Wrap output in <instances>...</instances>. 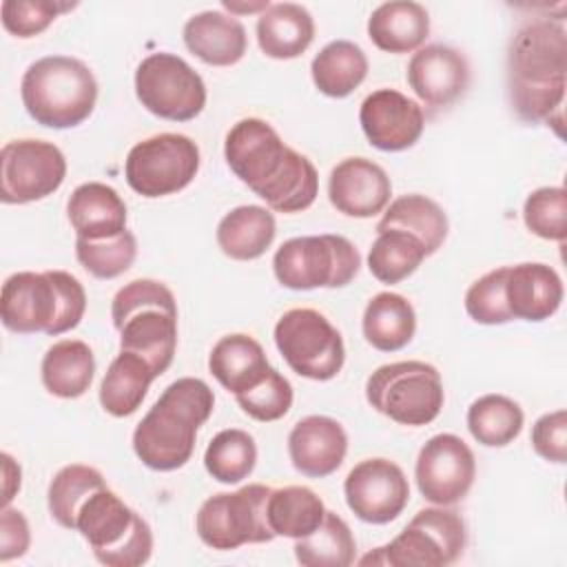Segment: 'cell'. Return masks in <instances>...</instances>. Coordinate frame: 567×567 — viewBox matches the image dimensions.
Masks as SVG:
<instances>
[{
  "instance_id": "obj_1",
  "label": "cell",
  "mask_w": 567,
  "mask_h": 567,
  "mask_svg": "<svg viewBox=\"0 0 567 567\" xmlns=\"http://www.w3.org/2000/svg\"><path fill=\"white\" fill-rule=\"evenodd\" d=\"M224 157L230 171L277 213H299L319 193L315 164L284 144L279 133L259 117H244L226 133Z\"/></svg>"
},
{
  "instance_id": "obj_2",
  "label": "cell",
  "mask_w": 567,
  "mask_h": 567,
  "mask_svg": "<svg viewBox=\"0 0 567 567\" xmlns=\"http://www.w3.org/2000/svg\"><path fill=\"white\" fill-rule=\"evenodd\" d=\"M567 86V31L563 22L543 18L523 24L507 51V91L516 115L527 124H556L563 135V100Z\"/></svg>"
},
{
  "instance_id": "obj_3",
  "label": "cell",
  "mask_w": 567,
  "mask_h": 567,
  "mask_svg": "<svg viewBox=\"0 0 567 567\" xmlns=\"http://www.w3.org/2000/svg\"><path fill=\"white\" fill-rule=\"evenodd\" d=\"M215 408L206 381L182 377L173 381L133 432L137 458L157 472H173L186 465L195 450L197 430Z\"/></svg>"
},
{
  "instance_id": "obj_4",
  "label": "cell",
  "mask_w": 567,
  "mask_h": 567,
  "mask_svg": "<svg viewBox=\"0 0 567 567\" xmlns=\"http://www.w3.org/2000/svg\"><path fill=\"white\" fill-rule=\"evenodd\" d=\"M86 310L82 284L64 270L13 272L0 292V315L7 330L18 334L47 332L58 337L73 330Z\"/></svg>"
},
{
  "instance_id": "obj_5",
  "label": "cell",
  "mask_w": 567,
  "mask_h": 567,
  "mask_svg": "<svg viewBox=\"0 0 567 567\" xmlns=\"http://www.w3.org/2000/svg\"><path fill=\"white\" fill-rule=\"evenodd\" d=\"M111 319L120 330V350L140 354L155 377L168 370L177 350V303L162 281H128L113 297Z\"/></svg>"
},
{
  "instance_id": "obj_6",
  "label": "cell",
  "mask_w": 567,
  "mask_h": 567,
  "mask_svg": "<svg viewBox=\"0 0 567 567\" xmlns=\"http://www.w3.org/2000/svg\"><path fill=\"white\" fill-rule=\"evenodd\" d=\"M27 113L49 128H73L95 109L93 71L71 55H44L31 62L20 82Z\"/></svg>"
},
{
  "instance_id": "obj_7",
  "label": "cell",
  "mask_w": 567,
  "mask_h": 567,
  "mask_svg": "<svg viewBox=\"0 0 567 567\" xmlns=\"http://www.w3.org/2000/svg\"><path fill=\"white\" fill-rule=\"evenodd\" d=\"M75 529L106 567H140L153 554L148 523L109 487L93 492L84 501Z\"/></svg>"
},
{
  "instance_id": "obj_8",
  "label": "cell",
  "mask_w": 567,
  "mask_h": 567,
  "mask_svg": "<svg viewBox=\"0 0 567 567\" xmlns=\"http://www.w3.org/2000/svg\"><path fill=\"white\" fill-rule=\"evenodd\" d=\"M368 403L401 425H427L443 408L441 374L425 361H396L377 368L365 381Z\"/></svg>"
},
{
  "instance_id": "obj_9",
  "label": "cell",
  "mask_w": 567,
  "mask_h": 567,
  "mask_svg": "<svg viewBox=\"0 0 567 567\" xmlns=\"http://www.w3.org/2000/svg\"><path fill=\"white\" fill-rule=\"evenodd\" d=\"M467 545L465 523L447 505L425 507L403 527V532L377 551H370L361 565L390 567H445L458 560Z\"/></svg>"
},
{
  "instance_id": "obj_10",
  "label": "cell",
  "mask_w": 567,
  "mask_h": 567,
  "mask_svg": "<svg viewBox=\"0 0 567 567\" xmlns=\"http://www.w3.org/2000/svg\"><path fill=\"white\" fill-rule=\"evenodd\" d=\"M359 266V250L343 235L292 237L272 257L277 281L290 290L343 288L357 277Z\"/></svg>"
},
{
  "instance_id": "obj_11",
  "label": "cell",
  "mask_w": 567,
  "mask_h": 567,
  "mask_svg": "<svg viewBox=\"0 0 567 567\" xmlns=\"http://www.w3.org/2000/svg\"><path fill=\"white\" fill-rule=\"evenodd\" d=\"M270 487L250 483L237 492H221L206 498L195 516V529L204 545L228 551L248 543L275 538L268 525Z\"/></svg>"
},
{
  "instance_id": "obj_12",
  "label": "cell",
  "mask_w": 567,
  "mask_h": 567,
  "mask_svg": "<svg viewBox=\"0 0 567 567\" xmlns=\"http://www.w3.org/2000/svg\"><path fill=\"white\" fill-rule=\"evenodd\" d=\"M275 346L299 377L334 379L346 361L341 332L312 308H292L275 326Z\"/></svg>"
},
{
  "instance_id": "obj_13",
  "label": "cell",
  "mask_w": 567,
  "mask_h": 567,
  "mask_svg": "<svg viewBox=\"0 0 567 567\" xmlns=\"http://www.w3.org/2000/svg\"><path fill=\"white\" fill-rule=\"evenodd\" d=\"M199 171V148L182 133L137 142L124 162L126 184L142 197H166L186 188Z\"/></svg>"
},
{
  "instance_id": "obj_14",
  "label": "cell",
  "mask_w": 567,
  "mask_h": 567,
  "mask_svg": "<svg viewBox=\"0 0 567 567\" xmlns=\"http://www.w3.org/2000/svg\"><path fill=\"white\" fill-rule=\"evenodd\" d=\"M135 95L148 113L171 122H188L206 106L202 75L186 60L166 51L151 53L140 62Z\"/></svg>"
},
{
  "instance_id": "obj_15",
  "label": "cell",
  "mask_w": 567,
  "mask_h": 567,
  "mask_svg": "<svg viewBox=\"0 0 567 567\" xmlns=\"http://www.w3.org/2000/svg\"><path fill=\"white\" fill-rule=\"evenodd\" d=\"M66 177L62 151L44 140H11L0 151L2 204H29L53 195Z\"/></svg>"
},
{
  "instance_id": "obj_16",
  "label": "cell",
  "mask_w": 567,
  "mask_h": 567,
  "mask_svg": "<svg viewBox=\"0 0 567 567\" xmlns=\"http://www.w3.org/2000/svg\"><path fill=\"white\" fill-rule=\"evenodd\" d=\"M474 476V452L456 434H436L419 450L414 478L421 496L434 505H454L463 501Z\"/></svg>"
},
{
  "instance_id": "obj_17",
  "label": "cell",
  "mask_w": 567,
  "mask_h": 567,
  "mask_svg": "<svg viewBox=\"0 0 567 567\" xmlns=\"http://www.w3.org/2000/svg\"><path fill=\"white\" fill-rule=\"evenodd\" d=\"M343 494L357 518L372 525H385L405 509L410 485L396 463L388 458H365L348 472Z\"/></svg>"
},
{
  "instance_id": "obj_18",
  "label": "cell",
  "mask_w": 567,
  "mask_h": 567,
  "mask_svg": "<svg viewBox=\"0 0 567 567\" xmlns=\"http://www.w3.org/2000/svg\"><path fill=\"white\" fill-rule=\"evenodd\" d=\"M359 124L368 142L385 153L414 146L423 133V109L396 89L372 91L359 109Z\"/></svg>"
},
{
  "instance_id": "obj_19",
  "label": "cell",
  "mask_w": 567,
  "mask_h": 567,
  "mask_svg": "<svg viewBox=\"0 0 567 567\" xmlns=\"http://www.w3.org/2000/svg\"><path fill=\"white\" fill-rule=\"evenodd\" d=\"M405 78L423 104L443 109L465 93L470 84V64L454 47L439 42L425 44L412 53Z\"/></svg>"
},
{
  "instance_id": "obj_20",
  "label": "cell",
  "mask_w": 567,
  "mask_h": 567,
  "mask_svg": "<svg viewBox=\"0 0 567 567\" xmlns=\"http://www.w3.org/2000/svg\"><path fill=\"white\" fill-rule=\"evenodd\" d=\"M390 195L388 173L368 157H346L330 171V204L348 217H374L390 204Z\"/></svg>"
},
{
  "instance_id": "obj_21",
  "label": "cell",
  "mask_w": 567,
  "mask_h": 567,
  "mask_svg": "<svg viewBox=\"0 0 567 567\" xmlns=\"http://www.w3.org/2000/svg\"><path fill=\"white\" fill-rule=\"evenodd\" d=\"M348 452L343 425L330 416L312 414L295 423L288 434V454L297 472L323 478L337 472Z\"/></svg>"
},
{
  "instance_id": "obj_22",
  "label": "cell",
  "mask_w": 567,
  "mask_h": 567,
  "mask_svg": "<svg viewBox=\"0 0 567 567\" xmlns=\"http://www.w3.org/2000/svg\"><path fill=\"white\" fill-rule=\"evenodd\" d=\"M505 301L512 319L545 321L560 308L563 281L547 264L507 266Z\"/></svg>"
},
{
  "instance_id": "obj_23",
  "label": "cell",
  "mask_w": 567,
  "mask_h": 567,
  "mask_svg": "<svg viewBox=\"0 0 567 567\" xmlns=\"http://www.w3.org/2000/svg\"><path fill=\"white\" fill-rule=\"evenodd\" d=\"M184 44L202 62L210 66L237 64L248 47L244 24L221 11H202L186 20Z\"/></svg>"
},
{
  "instance_id": "obj_24",
  "label": "cell",
  "mask_w": 567,
  "mask_h": 567,
  "mask_svg": "<svg viewBox=\"0 0 567 567\" xmlns=\"http://www.w3.org/2000/svg\"><path fill=\"white\" fill-rule=\"evenodd\" d=\"M69 221L78 239H109L126 230V204L102 182L80 184L66 202Z\"/></svg>"
},
{
  "instance_id": "obj_25",
  "label": "cell",
  "mask_w": 567,
  "mask_h": 567,
  "mask_svg": "<svg viewBox=\"0 0 567 567\" xmlns=\"http://www.w3.org/2000/svg\"><path fill=\"white\" fill-rule=\"evenodd\" d=\"M430 33L427 9L412 0L379 4L368 18V35L377 49L388 53L419 51Z\"/></svg>"
},
{
  "instance_id": "obj_26",
  "label": "cell",
  "mask_w": 567,
  "mask_h": 567,
  "mask_svg": "<svg viewBox=\"0 0 567 567\" xmlns=\"http://www.w3.org/2000/svg\"><path fill=\"white\" fill-rule=\"evenodd\" d=\"M315 40L310 11L295 2L270 4L257 20V42L264 55L275 60L299 58Z\"/></svg>"
},
{
  "instance_id": "obj_27",
  "label": "cell",
  "mask_w": 567,
  "mask_h": 567,
  "mask_svg": "<svg viewBox=\"0 0 567 567\" xmlns=\"http://www.w3.org/2000/svg\"><path fill=\"white\" fill-rule=\"evenodd\" d=\"M277 233L275 215L264 206H237L217 224V246L221 252L237 261H250L261 257Z\"/></svg>"
},
{
  "instance_id": "obj_28",
  "label": "cell",
  "mask_w": 567,
  "mask_h": 567,
  "mask_svg": "<svg viewBox=\"0 0 567 567\" xmlns=\"http://www.w3.org/2000/svg\"><path fill=\"white\" fill-rule=\"evenodd\" d=\"M270 368L266 352L257 339L244 332L221 337L208 357V370L233 394L244 392Z\"/></svg>"
},
{
  "instance_id": "obj_29",
  "label": "cell",
  "mask_w": 567,
  "mask_h": 567,
  "mask_svg": "<svg viewBox=\"0 0 567 567\" xmlns=\"http://www.w3.org/2000/svg\"><path fill=\"white\" fill-rule=\"evenodd\" d=\"M40 372L53 396L78 399L91 388L95 374L93 350L80 339H62L44 352Z\"/></svg>"
},
{
  "instance_id": "obj_30",
  "label": "cell",
  "mask_w": 567,
  "mask_h": 567,
  "mask_svg": "<svg viewBox=\"0 0 567 567\" xmlns=\"http://www.w3.org/2000/svg\"><path fill=\"white\" fill-rule=\"evenodd\" d=\"M363 337L381 352H396L405 348L416 330V315L412 303L399 292L374 295L363 310Z\"/></svg>"
},
{
  "instance_id": "obj_31",
  "label": "cell",
  "mask_w": 567,
  "mask_h": 567,
  "mask_svg": "<svg viewBox=\"0 0 567 567\" xmlns=\"http://www.w3.org/2000/svg\"><path fill=\"white\" fill-rule=\"evenodd\" d=\"M153 379H157L153 368L140 354L120 350L100 383L104 412L117 419L131 416L142 405Z\"/></svg>"
},
{
  "instance_id": "obj_32",
  "label": "cell",
  "mask_w": 567,
  "mask_h": 567,
  "mask_svg": "<svg viewBox=\"0 0 567 567\" xmlns=\"http://www.w3.org/2000/svg\"><path fill=\"white\" fill-rule=\"evenodd\" d=\"M388 228L410 233L423 244L427 255H434L447 237V215L434 199L419 193H410L390 202L374 230L381 233Z\"/></svg>"
},
{
  "instance_id": "obj_33",
  "label": "cell",
  "mask_w": 567,
  "mask_h": 567,
  "mask_svg": "<svg viewBox=\"0 0 567 567\" xmlns=\"http://www.w3.org/2000/svg\"><path fill=\"white\" fill-rule=\"evenodd\" d=\"M315 86L328 97L350 95L368 75L363 49L350 40L328 42L310 64Z\"/></svg>"
},
{
  "instance_id": "obj_34",
  "label": "cell",
  "mask_w": 567,
  "mask_h": 567,
  "mask_svg": "<svg viewBox=\"0 0 567 567\" xmlns=\"http://www.w3.org/2000/svg\"><path fill=\"white\" fill-rule=\"evenodd\" d=\"M323 516V501L306 485L279 487L268 496V525L275 536L303 538L321 525Z\"/></svg>"
},
{
  "instance_id": "obj_35",
  "label": "cell",
  "mask_w": 567,
  "mask_h": 567,
  "mask_svg": "<svg viewBox=\"0 0 567 567\" xmlns=\"http://www.w3.org/2000/svg\"><path fill=\"white\" fill-rule=\"evenodd\" d=\"M354 554L357 543L348 523L328 509L312 534L295 540V558L303 567H348Z\"/></svg>"
},
{
  "instance_id": "obj_36",
  "label": "cell",
  "mask_w": 567,
  "mask_h": 567,
  "mask_svg": "<svg viewBox=\"0 0 567 567\" xmlns=\"http://www.w3.org/2000/svg\"><path fill=\"white\" fill-rule=\"evenodd\" d=\"M523 410L505 394L478 396L467 408V430L485 447H505L523 430Z\"/></svg>"
},
{
  "instance_id": "obj_37",
  "label": "cell",
  "mask_w": 567,
  "mask_h": 567,
  "mask_svg": "<svg viewBox=\"0 0 567 567\" xmlns=\"http://www.w3.org/2000/svg\"><path fill=\"white\" fill-rule=\"evenodd\" d=\"M427 257L423 244L405 230L388 228L377 233L368 252V268L381 284H399L410 277Z\"/></svg>"
},
{
  "instance_id": "obj_38",
  "label": "cell",
  "mask_w": 567,
  "mask_h": 567,
  "mask_svg": "<svg viewBox=\"0 0 567 567\" xmlns=\"http://www.w3.org/2000/svg\"><path fill=\"white\" fill-rule=\"evenodd\" d=\"M257 463V445L255 439L239 430L228 427L217 432L204 452L206 472L226 485H235L250 476Z\"/></svg>"
},
{
  "instance_id": "obj_39",
  "label": "cell",
  "mask_w": 567,
  "mask_h": 567,
  "mask_svg": "<svg viewBox=\"0 0 567 567\" xmlns=\"http://www.w3.org/2000/svg\"><path fill=\"white\" fill-rule=\"evenodd\" d=\"M102 487H106V483L95 467L82 465V463L64 465L49 485L47 501H49L51 516L55 518L58 525L66 529H75V518L80 507L93 492Z\"/></svg>"
},
{
  "instance_id": "obj_40",
  "label": "cell",
  "mask_w": 567,
  "mask_h": 567,
  "mask_svg": "<svg viewBox=\"0 0 567 567\" xmlns=\"http://www.w3.org/2000/svg\"><path fill=\"white\" fill-rule=\"evenodd\" d=\"M137 255V241L131 230H122L109 239H75V257L80 266L95 279H115L126 272Z\"/></svg>"
},
{
  "instance_id": "obj_41",
  "label": "cell",
  "mask_w": 567,
  "mask_h": 567,
  "mask_svg": "<svg viewBox=\"0 0 567 567\" xmlns=\"http://www.w3.org/2000/svg\"><path fill=\"white\" fill-rule=\"evenodd\" d=\"M235 399L250 419L268 423L288 414L292 405V385L281 372L268 368L259 381L235 394Z\"/></svg>"
},
{
  "instance_id": "obj_42",
  "label": "cell",
  "mask_w": 567,
  "mask_h": 567,
  "mask_svg": "<svg viewBox=\"0 0 567 567\" xmlns=\"http://www.w3.org/2000/svg\"><path fill=\"white\" fill-rule=\"evenodd\" d=\"M525 226L551 241H565L567 237V193L563 186H543L527 195L523 206Z\"/></svg>"
},
{
  "instance_id": "obj_43",
  "label": "cell",
  "mask_w": 567,
  "mask_h": 567,
  "mask_svg": "<svg viewBox=\"0 0 567 567\" xmlns=\"http://www.w3.org/2000/svg\"><path fill=\"white\" fill-rule=\"evenodd\" d=\"M505 275L507 266L494 268L478 277L465 292L467 315L483 326H501L512 321L505 301Z\"/></svg>"
},
{
  "instance_id": "obj_44",
  "label": "cell",
  "mask_w": 567,
  "mask_h": 567,
  "mask_svg": "<svg viewBox=\"0 0 567 567\" xmlns=\"http://www.w3.org/2000/svg\"><path fill=\"white\" fill-rule=\"evenodd\" d=\"M75 2L55 0H4L0 4L2 27L16 38H33L42 33L60 13L71 11Z\"/></svg>"
},
{
  "instance_id": "obj_45",
  "label": "cell",
  "mask_w": 567,
  "mask_h": 567,
  "mask_svg": "<svg viewBox=\"0 0 567 567\" xmlns=\"http://www.w3.org/2000/svg\"><path fill=\"white\" fill-rule=\"evenodd\" d=\"M532 447L551 463L567 461V412L556 410L543 414L532 427Z\"/></svg>"
},
{
  "instance_id": "obj_46",
  "label": "cell",
  "mask_w": 567,
  "mask_h": 567,
  "mask_svg": "<svg viewBox=\"0 0 567 567\" xmlns=\"http://www.w3.org/2000/svg\"><path fill=\"white\" fill-rule=\"evenodd\" d=\"M31 543L29 523L20 509L2 507L0 512V563H9L27 554Z\"/></svg>"
},
{
  "instance_id": "obj_47",
  "label": "cell",
  "mask_w": 567,
  "mask_h": 567,
  "mask_svg": "<svg viewBox=\"0 0 567 567\" xmlns=\"http://www.w3.org/2000/svg\"><path fill=\"white\" fill-rule=\"evenodd\" d=\"M2 476H4V485H2V507H7L11 503V498L16 496V492L20 489V465L11 458V454L2 452Z\"/></svg>"
},
{
  "instance_id": "obj_48",
  "label": "cell",
  "mask_w": 567,
  "mask_h": 567,
  "mask_svg": "<svg viewBox=\"0 0 567 567\" xmlns=\"http://www.w3.org/2000/svg\"><path fill=\"white\" fill-rule=\"evenodd\" d=\"M224 7L230 11V13H255V11H266L270 7L268 0H261V2H252V4H241V2H235V0H224Z\"/></svg>"
}]
</instances>
